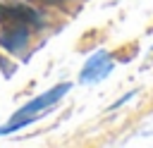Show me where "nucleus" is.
<instances>
[{
    "instance_id": "nucleus-1",
    "label": "nucleus",
    "mask_w": 153,
    "mask_h": 148,
    "mask_svg": "<svg viewBox=\"0 0 153 148\" xmlns=\"http://www.w3.org/2000/svg\"><path fill=\"white\" fill-rule=\"evenodd\" d=\"M38 12L29 5H0V45L19 55L33 29H38Z\"/></svg>"
},
{
    "instance_id": "nucleus-2",
    "label": "nucleus",
    "mask_w": 153,
    "mask_h": 148,
    "mask_svg": "<svg viewBox=\"0 0 153 148\" xmlns=\"http://www.w3.org/2000/svg\"><path fill=\"white\" fill-rule=\"evenodd\" d=\"M67 91H69V84H57V86H53L50 91L36 95V98L29 100L26 105H22V107L12 115V119H10L5 127H0V136L12 134V131H17V129H22V127H26V124H31V122H36L38 115H41L43 110H48L50 105H55Z\"/></svg>"
},
{
    "instance_id": "nucleus-3",
    "label": "nucleus",
    "mask_w": 153,
    "mask_h": 148,
    "mask_svg": "<svg viewBox=\"0 0 153 148\" xmlns=\"http://www.w3.org/2000/svg\"><path fill=\"white\" fill-rule=\"evenodd\" d=\"M112 64H115L112 55H110V53H105V50H98V53H93V55L86 60V64H84V69H81V74H79V81H81V84L100 81L103 76H108V74H110Z\"/></svg>"
},
{
    "instance_id": "nucleus-4",
    "label": "nucleus",
    "mask_w": 153,
    "mask_h": 148,
    "mask_svg": "<svg viewBox=\"0 0 153 148\" xmlns=\"http://www.w3.org/2000/svg\"><path fill=\"white\" fill-rule=\"evenodd\" d=\"M41 2H45V5H60V2H65V0H41Z\"/></svg>"
}]
</instances>
